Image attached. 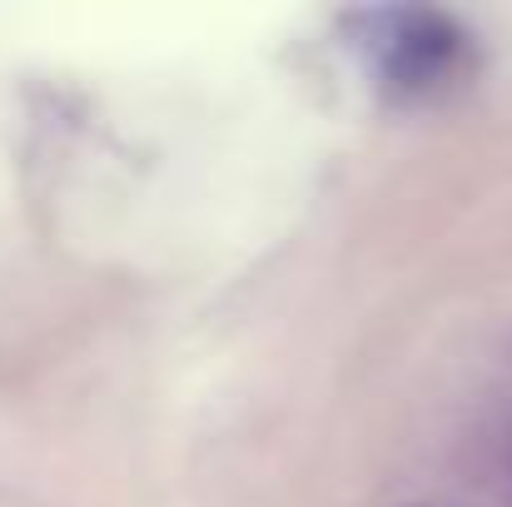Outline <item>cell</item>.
Returning <instances> with one entry per match:
<instances>
[{
    "mask_svg": "<svg viewBox=\"0 0 512 507\" xmlns=\"http://www.w3.org/2000/svg\"><path fill=\"white\" fill-rule=\"evenodd\" d=\"M348 45L398 100L438 95L473 65L468 30L443 10H358L348 15Z\"/></svg>",
    "mask_w": 512,
    "mask_h": 507,
    "instance_id": "cell-1",
    "label": "cell"
}]
</instances>
